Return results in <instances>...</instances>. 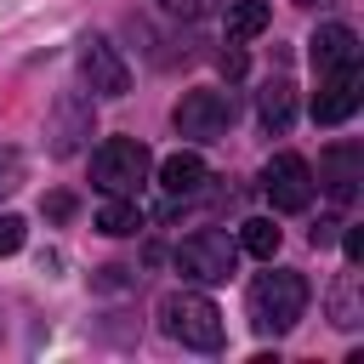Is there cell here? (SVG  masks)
I'll return each mask as SVG.
<instances>
[{
    "label": "cell",
    "mask_w": 364,
    "mask_h": 364,
    "mask_svg": "<svg viewBox=\"0 0 364 364\" xmlns=\"http://www.w3.org/2000/svg\"><path fill=\"white\" fill-rule=\"evenodd\" d=\"M245 301H250V324H256L262 336H284V330H296V318L307 313V279L290 273V267L256 273Z\"/></svg>",
    "instance_id": "6da1fadb"
},
{
    "label": "cell",
    "mask_w": 364,
    "mask_h": 364,
    "mask_svg": "<svg viewBox=\"0 0 364 364\" xmlns=\"http://www.w3.org/2000/svg\"><path fill=\"white\" fill-rule=\"evenodd\" d=\"M159 324H165L171 341H182V347H193V353H216L222 336H228L216 301H205V296H193V290H171V296L159 301Z\"/></svg>",
    "instance_id": "7a4b0ae2"
},
{
    "label": "cell",
    "mask_w": 364,
    "mask_h": 364,
    "mask_svg": "<svg viewBox=\"0 0 364 364\" xmlns=\"http://www.w3.org/2000/svg\"><path fill=\"white\" fill-rule=\"evenodd\" d=\"M148 171H154V154L136 136H108L91 154V188H102V193H136L148 182Z\"/></svg>",
    "instance_id": "3957f363"
},
{
    "label": "cell",
    "mask_w": 364,
    "mask_h": 364,
    "mask_svg": "<svg viewBox=\"0 0 364 364\" xmlns=\"http://www.w3.org/2000/svg\"><path fill=\"white\" fill-rule=\"evenodd\" d=\"M171 125H176V136H188V142H216V136L233 125V97L216 91V85H193V91H182Z\"/></svg>",
    "instance_id": "277c9868"
},
{
    "label": "cell",
    "mask_w": 364,
    "mask_h": 364,
    "mask_svg": "<svg viewBox=\"0 0 364 364\" xmlns=\"http://www.w3.org/2000/svg\"><path fill=\"white\" fill-rule=\"evenodd\" d=\"M233 267H239V239H228L216 228H205V233L176 245V273L193 279V284H222Z\"/></svg>",
    "instance_id": "5b68a950"
},
{
    "label": "cell",
    "mask_w": 364,
    "mask_h": 364,
    "mask_svg": "<svg viewBox=\"0 0 364 364\" xmlns=\"http://www.w3.org/2000/svg\"><path fill=\"white\" fill-rule=\"evenodd\" d=\"M91 131H97L91 97L63 91V97L51 102V114H46V154H51V159H68V154H80V148H85V136H91Z\"/></svg>",
    "instance_id": "8992f818"
},
{
    "label": "cell",
    "mask_w": 364,
    "mask_h": 364,
    "mask_svg": "<svg viewBox=\"0 0 364 364\" xmlns=\"http://www.w3.org/2000/svg\"><path fill=\"white\" fill-rule=\"evenodd\" d=\"M262 188H267L273 210H307L318 182H313V165H307L301 154H273V159L262 165Z\"/></svg>",
    "instance_id": "52a82bcc"
},
{
    "label": "cell",
    "mask_w": 364,
    "mask_h": 364,
    "mask_svg": "<svg viewBox=\"0 0 364 364\" xmlns=\"http://www.w3.org/2000/svg\"><path fill=\"white\" fill-rule=\"evenodd\" d=\"M80 74H85V85L97 97H125L131 91V68H125V57L114 51L108 34H85L80 40Z\"/></svg>",
    "instance_id": "ba28073f"
},
{
    "label": "cell",
    "mask_w": 364,
    "mask_h": 364,
    "mask_svg": "<svg viewBox=\"0 0 364 364\" xmlns=\"http://www.w3.org/2000/svg\"><path fill=\"white\" fill-rule=\"evenodd\" d=\"M358 102H364L358 68H336V74H324V85H318V97H313V119H318V125H341V119L358 114Z\"/></svg>",
    "instance_id": "9c48e42d"
},
{
    "label": "cell",
    "mask_w": 364,
    "mask_h": 364,
    "mask_svg": "<svg viewBox=\"0 0 364 364\" xmlns=\"http://www.w3.org/2000/svg\"><path fill=\"white\" fill-rule=\"evenodd\" d=\"M358 171H364V148H358V142H336V148H324V159H318V182L330 188L336 205H347V199L358 193Z\"/></svg>",
    "instance_id": "30bf717a"
},
{
    "label": "cell",
    "mask_w": 364,
    "mask_h": 364,
    "mask_svg": "<svg viewBox=\"0 0 364 364\" xmlns=\"http://www.w3.org/2000/svg\"><path fill=\"white\" fill-rule=\"evenodd\" d=\"M307 57L318 74H336V68H358V34L347 23H324L313 40H307Z\"/></svg>",
    "instance_id": "8fae6325"
},
{
    "label": "cell",
    "mask_w": 364,
    "mask_h": 364,
    "mask_svg": "<svg viewBox=\"0 0 364 364\" xmlns=\"http://www.w3.org/2000/svg\"><path fill=\"white\" fill-rule=\"evenodd\" d=\"M210 171H205V159L199 154H171V159H159V188L165 193H199V182H205Z\"/></svg>",
    "instance_id": "7c38bea8"
},
{
    "label": "cell",
    "mask_w": 364,
    "mask_h": 364,
    "mask_svg": "<svg viewBox=\"0 0 364 364\" xmlns=\"http://www.w3.org/2000/svg\"><path fill=\"white\" fill-rule=\"evenodd\" d=\"M256 114H262V125L284 131V125L296 119V85H290V80H267V85L256 91Z\"/></svg>",
    "instance_id": "4fadbf2b"
},
{
    "label": "cell",
    "mask_w": 364,
    "mask_h": 364,
    "mask_svg": "<svg viewBox=\"0 0 364 364\" xmlns=\"http://www.w3.org/2000/svg\"><path fill=\"white\" fill-rule=\"evenodd\" d=\"M142 228V205L131 199V193H108V205L97 210V233H108V239H131Z\"/></svg>",
    "instance_id": "5bb4252c"
},
{
    "label": "cell",
    "mask_w": 364,
    "mask_h": 364,
    "mask_svg": "<svg viewBox=\"0 0 364 364\" xmlns=\"http://www.w3.org/2000/svg\"><path fill=\"white\" fill-rule=\"evenodd\" d=\"M330 324H336V330H358V324H364V301H358V273H353V262H347V273H341L336 290H330Z\"/></svg>",
    "instance_id": "9a60e30c"
},
{
    "label": "cell",
    "mask_w": 364,
    "mask_h": 364,
    "mask_svg": "<svg viewBox=\"0 0 364 364\" xmlns=\"http://www.w3.org/2000/svg\"><path fill=\"white\" fill-rule=\"evenodd\" d=\"M267 23H273V6L267 0H233L228 6V40H256Z\"/></svg>",
    "instance_id": "2e32d148"
},
{
    "label": "cell",
    "mask_w": 364,
    "mask_h": 364,
    "mask_svg": "<svg viewBox=\"0 0 364 364\" xmlns=\"http://www.w3.org/2000/svg\"><path fill=\"white\" fill-rule=\"evenodd\" d=\"M279 239H284V233L273 228V216H250V222L239 228V250L256 256V262H273V256H279Z\"/></svg>",
    "instance_id": "e0dca14e"
},
{
    "label": "cell",
    "mask_w": 364,
    "mask_h": 364,
    "mask_svg": "<svg viewBox=\"0 0 364 364\" xmlns=\"http://www.w3.org/2000/svg\"><path fill=\"white\" fill-rule=\"evenodd\" d=\"M23 171H28V165H23V154H17V148H0V199L23 188Z\"/></svg>",
    "instance_id": "ac0fdd59"
},
{
    "label": "cell",
    "mask_w": 364,
    "mask_h": 364,
    "mask_svg": "<svg viewBox=\"0 0 364 364\" xmlns=\"http://www.w3.org/2000/svg\"><path fill=\"white\" fill-rule=\"evenodd\" d=\"M23 239H28V222L23 216H0V256H17Z\"/></svg>",
    "instance_id": "d6986e66"
},
{
    "label": "cell",
    "mask_w": 364,
    "mask_h": 364,
    "mask_svg": "<svg viewBox=\"0 0 364 364\" xmlns=\"http://www.w3.org/2000/svg\"><path fill=\"white\" fill-rule=\"evenodd\" d=\"M159 6H165L171 17H205V11L216 6V0H159Z\"/></svg>",
    "instance_id": "ffe728a7"
},
{
    "label": "cell",
    "mask_w": 364,
    "mask_h": 364,
    "mask_svg": "<svg viewBox=\"0 0 364 364\" xmlns=\"http://www.w3.org/2000/svg\"><path fill=\"white\" fill-rule=\"evenodd\" d=\"M119 284H131V267H102L97 273V290H119Z\"/></svg>",
    "instance_id": "44dd1931"
},
{
    "label": "cell",
    "mask_w": 364,
    "mask_h": 364,
    "mask_svg": "<svg viewBox=\"0 0 364 364\" xmlns=\"http://www.w3.org/2000/svg\"><path fill=\"white\" fill-rule=\"evenodd\" d=\"M222 74H245V51H239V40H228V51H222Z\"/></svg>",
    "instance_id": "7402d4cb"
},
{
    "label": "cell",
    "mask_w": 364,
    "mask_h": 364,
    "mask_svg": "<svg viewBox=\"0 0 364 364\" xmlns=\"http://www.w3.org/2000/svg\"><path fill=\"white\" fill-rule=\"evenodd\" d=\"M68 210H74V199H68V193H51V199H46V216H51V222H63Z\"/></svg>",
    "instance_id": "603a6c76"
},
{
    "label": "cell",
    "mask_w": 364,
    "mask_h": 364,
    "mask_svg": "<svg viewBox=\"0 0 364 364\" xmlns=\"http://www.w3.org/2000/svg\"><path fill=\"white\" fill-rule=\"evenodd\" d=\"M341 245H347V262L358 267V256H364V228H347V239H341Z\"/></svg>",
    "instance_id": "cb8c5ba5"
},
{
    "label": "cell",
    "mask_w": 364,
    "mask_h": 364,
    "mask_svg": "<svg viewBox=\"0 0 364 364\" xmlns=\"http://www.w3.org/2000/svg\"><path fill=\"white\" fill-rule=\"evenodd\" d=\"M336 228H341V222H318V228H313V245H330V239H336Z\"/></svg>",
    "instance_id": "d4e9b609"
}]
</instances>
